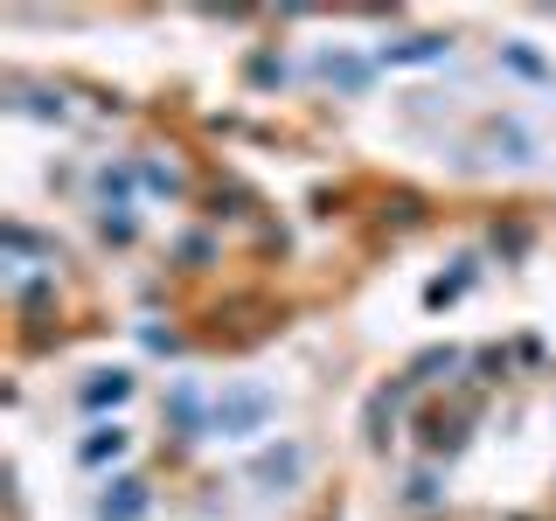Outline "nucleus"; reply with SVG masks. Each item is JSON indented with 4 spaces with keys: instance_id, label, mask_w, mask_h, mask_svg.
<instances>
[{
    "instance_id": "nucleus-2",
    "label": "nucleus",
    "mask_w": 556,
    "mask_h": 521,
    "mask_svg": "<svg viewBox=\"0 0 556 521\" xmlns=\"http://www.w3.org/2000/svg\"><path fill=\"white\" fill-rule=\"evenodd\" d=\"M139 514H147V486H139V480H112V486H104L98 521H139Z\"/></svg>"
},
{
    "instance_id": "nucleus-4",
    "label": "nucleus",
    "mask_w": 556,
    "mask_h": 521,
    "mask_svg": "<svg viewBox=\"0 0 556 521\" xmlns=\"http://www.w3.org/2000/svg\"><path fill=\"white\" fill-rule=\"evenodd\" d=\"M132 390V376H112V382H91V390H84V404H118V396Z\"/></svg>"
},
{
    "instance_id": "nucleus-1",
    "label": "nucleus",
    "mask_w": 556,
    "mask_h": 521,
    "mask_svg": "<svg viewBox=\"0 0 556 521\" xmlns=\"http://www.w3.org/2000/svg\"><path fill=\"white\" fill-rule=\"evenodd\" d=\"M271 417V390H257V382H243V390H230L216 404V431L223 439H243V431H257Z\"/></svg>"
},
{
    "instance_id": "nucleus-5",
    "label": "nucleus",
    "mask_w": 556,
    "mask_h": 521,
    "mask_svg": "<svg viewBox=\"0 0 556 521\" xmlns=\"http://www.w3.org/2000/svg\"><path fill=\"white\" fill-rule=\"evenodd\" d=\"M104 452L118 459V452H126V431H112V439H91V445H84V459H104Z\"/></svg>"
},
{
    "instance_id": "nucleus-3",
    "label": "nucleus",
    "mask_w": 556,
    "mask_h": 521,
    "mask_svg": "<svg viewBox=\"0 0 556 521\" xmlns=\"http://www.w3.org/2000/svg\"><path fill=\"white\" fill-rule=\"evenodd\" d=\"M300 466H306V452H300V445H286V452H271V459L257 466V480H292Z\"/></svg>"
}]
</instances>
